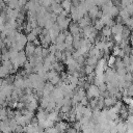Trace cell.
<instances>
[{
    "label": "cell",
    "mask_w": 133,
    "mask_h": 133,
    "mask_svg": "<svg viewBox=\"0 0 133 133\" xmlns=\"http://www.w3.org/2000/svg\"><path fill=\"white\" fill-rule=\"evenodd\" d=\"M101 96V92H100V89L99 87L96 85V84H90L88 85V88H87V97L90 98V99H96V98H99Z\"/></svg>",
    "instance_id": "obj_1"
},
{
    "label": "cell",
    "mask_w": 133,
    "mask_h": 133,
    "mask_svg": "<svg viewBox=\"0 0 133 133\" xmlns=\"http://www.w3.org/2000/svg\"><path fill=\"white\" fill-rule=\"evenodd\" d=\"M0 132L1 133H11L12 130L9 125V119H3L0 122Z\"/></svg>",
    "instance_id": "obj_2"
},
{
    "label": "cell",
    "mask_w": 133,
    "mask_h": 133,
    "mask_svg": "<svg viewBox=\"0 0 133 133\" xmlns=\"http://www.w3.org/2000/svg\"><path fill=\"white\" fill-rule=\"evenodd\" d=\"M35 51V45L33 43H27L25 46V54L26 56H33Z\"/></svg>",
    "instance_id": "obj_3"
},
{
    "label": "cell",
    "mask_w": 133,
    "mask_h": 133,
    "mask_svg": "<svg viewBox=\"0 0 133 133\" xmlns=\"http://www.w3.org/2000/svg\"><path fill=\"white\" fill-rule=\"evenodd\" d=\"M54 128L57 130L58 133H65V131L68 129V124L64 123L63 121H59V122L56 123V125H55Z\"/></svg>",
    "instance_id": "obj_4"
},
{
    "label": "cell",
    "mask_w": 133,
    "mask_h": 133,
    "mask_svg": "<svg viewBox=\"0 0 133 133\" xmlns=\"http://www.w3.org/2000/svg\"><path fill=\"white\" fill-rule=\"evenodd\" d=\"M47 117H48V112L46 110H44V109H39L37 111L36 115H35V118H36L37 123H41V122L47 119Z\"/></svg>",
    "instance_id": "obj_5"
},
{
    "label": "cell",
    "mask_w": 133,
    "mask_h": 133,
    "mask_svg": "<svg viewBox=\"0 0 133 133\" xmlns=\"http://www.w3.org/2000/svg\"><path fill=\"white\" fill-rule=\"evenodd\" d=\"M115 103H116V100L112 96H108V97L104 98V106H106V107H113Z\"/></svg>",
    "instance_id": "obj_6"
},
{
    "label": "cell",
    "mask_w": 133,
    "mask_h": 133,
    "mask_svg": "<svg viewBox=\"0 0 133 133\" xmlns=\"http://www.w3.org/2000/svg\"><path fill=\"white\" fill-rule=\"evenodd\" d=\"M37 100H33V101H30L28 103H26V109L31 111V112H34L36 109H37Z\"/></svg>",
    "instance_id": "obj_7"
},
{
    "label": "cell",
    "mask_w": 133,
    "mask_h": 133,
    "mask_svg": "<svg viewBox=\"0 0 133 133\" xmlns=\"http://www.w3.org/2000/svg\"><path fill=\"white\" fill-rule=\"evenodd\" d=\"M123 30H124V27L121 24H115V25H113L111 27V33H113L114 35L122 34L123 33Z\"/></svg>",
    "instance_id": "obj_8"
},
{
    "label": "cell",
    "mask_w": 133,
    "mask_h": 133,
    "mask_svg": "<svg viewBox=\"0 0 133 133\" xmlns=\"http://www.w3.org/2000/svg\"><path fill=\"white\" fill-rule=\"evenodd\" d=\"M11 72L4 65H0V78H6Z\"/></svg>",
    "instance_id": "obj_9"
},
{
    "label": "cell",
    "mask_w": 133,
    "mask_h": 133,
    "mask_svg": "<svg viewBox=\"0 0 133 133\" xmlns=\"http://www.w3.org/2000/svg\"><path fill=\"white\" fill-rule=\"evenodd\" d=\"M111 35V27L109 26H105L102 28V36L105 38H108Z\"/></svg>",
    "instance_id": "obj_10"
},
{
    "label": "cell",
    "mask_w": 133,
    "mask_h": 133,
    "mask_svg": "<svg viewBox=\"0 0 133 133\" xmlns=\"http://www.w3.org/2000/svg\"><path fill=\"white\" fill-rule=\"evenodd\" d=\"M61 7H62L63 9H65L66 11L70 10V9L72 8V2H71V0H63Z\"/></svg>",
    "instance_id": "obj_11"
},
{
    "label": "cell",
    "mask_w": 133,
    "mask_h": 133,
    "mask_svg": "<svg viewBox=\"0 0 133 133\" xmlns=\"http://www.w3.org/2000/svg\"><path fill=\"white\" fill-rule=\"evenodd\" d=\"M115 62H116V58L114 57V56H110L108 59H107V65L108 66H113L114 64H115Z\"/></svg>",
    "instance_id": "obj_12"
},
{
    "label": "cell",
    "mask_w": 133,
    "mask_h": 133,
    "mask_svg": "<svg viewBox=\"0 0 133 133\" xmlns=\"http://www.w3.org/2000/svg\"><path fill=\"white\" fill-rule=\"evenodd\" d=\"M104 27V23L101 21V20H98L97 22H96V25H95V29L96 30H102V28Z\"/></svg>",
    "instance_id": "obj_13"
},
{
    "label": "cell",
    "mask_w": 133,
    "mask_h": 133,
    "mask_svg": "<svg viewBox=\"0 0 133 133\" xmlns=\"http://www.w3.org/2000/svg\"><path fill=\"white\" fill-rule=\"evenodd\" d=\"M84 72H85V74H87V75H91V74H92V72H94V66L86 65V66H85V69H84Z\"/></svg>",
    "instance_id": "obj_14"
},
{
    "label": "cell",
    "mask_w": 133,
    "mask_h": 133,
    "mask_svg": "<svg viewBox=\"0 0 133 133\" xmlns=\"http://www.w3.org/2000/svg\"><path fill=\"white\" fill-rule=\"evenodd\" d=\"M44 133H58L57 130L54 128V127H51V128H48L44 131Z\"/></svg>",
    "instance_id": "obj_15"
},
{
    "label": "cell",
    "mask_w": 133,
    "mask_h": 133,
    "mask_svg": "<svg viewBox=\"0 0 133 133\" xmlns=\"http://www.w3.org/2000/svg\"><path fill=\"white\" fill-rule=\"evenodd\" d=\"M15 133H24V127L18 125V127H17L16 130H15Z\"/></svg>",
    "instance_id": "obj_16"
},
{
    "label": "cell",
    "mask_w": 133,
    "mask_h": 133,
    "mask_svg": "<svg viewBox=\"0 0 133 133\" xmlns=\"http://www.w3.org/2000/svg\"><path fill=\"white\" fill-rule=\"evenodd\" d=\"M2 45H3V41H2V38L0 37V51H1V49H2Z\"/></svg>",
    "instance_id": "obj_17"
},
{
    "label": "cell",
    "mask_w": 133,
    "mask_h": 133,
    "mask_svg": "<svg viewBox=\"0 0 133 133\" xmlns=\"http://www.w3.org/2000/svg\"><path fill=\"white\" fill-rule=\"evenodd\" d=\"M130 37H131V42H132V43H133V32H132V33H131V36H130Z\"/></svg>",
    "instance_id": "obj_18"
}]
</instances>
